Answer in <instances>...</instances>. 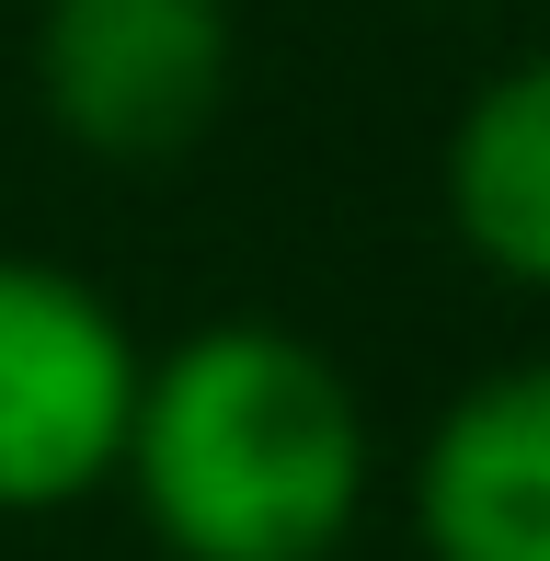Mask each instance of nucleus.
<instances>
[{"mask_svg": "<svg viewBox=\"0 0 550 561\" xmlns=\"http://www.w3.org/2000/svg\"><path fill=\"white\" fill-rule=\"evenodd\" d=\"M402 516L424 561H550V355L436 401Z\"/></svg>", "mask_w": 550, "mask_h": 561, "instance_id": "20e7f679", "label": "nucleus"}, {"mask_svg": "<svg viewBox=\"0 0 550 561\" xmlns=\"http://www.w3.org/2000/svg\"><path fill=\"white\" fill-rule=\"evenodd\" d=\"M115 481L172 561H333L379 504V424L310 333L195 321L149 355Z\"/></svg>", "mask_w": 550, "mask_h": 561, "instance_id": "f257e3e1", "label": "nucleus"}, {"mask_svg": "<svg viewBox=\"0 0 550 561\" xmlns=\"http://www.w3.org/2000/svg\"><path fill=\"white\" fill-rule=\"evenodd\" d=\"M230 0H35V104L81 161H184L230 104Z\"/></svg>", "mask_w": 550, "mask_h": 561, "instance_id": "7ed1b4c3", "label": "nucleus"}, {"mask_svg": "<svg viewBox=\"0 0 550 561\" xmlns=\"http://www.w3.org/2000/svg\"><path fill=\"white\" fill-rule=\"evenodd\" d=\"M149 344L92 275L0 252V516H69L127 470Z\"/></svg>", "mask_w": 550, "mask_h": 561, "instance_id": "f03ea898", "label": "nucleus"}, {"mask_svg": "<svg viewBox=\"0 0 550 561\" xmlns=\"http://www.w3.org/2000/svg\"><path fill=\"white\" fill-rule=\"evenodd\" d=\"M436 207L447 241L516 298H550V46L505 58L436 149Z\"/></svg>", "mask_w": 550, "mask_h": 561, "instance_id": "39448f33", "label": "nucleus"}]
</instances>
